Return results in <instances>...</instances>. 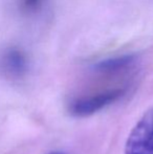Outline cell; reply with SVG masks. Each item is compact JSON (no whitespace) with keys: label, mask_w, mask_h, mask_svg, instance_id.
<instances>
[{"label":"cell","mask_w":153,"mask_h":154,"mask_svg":"<svg viewBox=\"0 0 153 154\" xmlns=\"http://www.w3.org/2000/svg\"><path fill=\"white\" fill-rule=\"evenodd\" d=\"M42 4V0H21V6L25 12H36Z\"/></svg>","instance_id":"obj_5"},{"label":"cell","mask_w":153,"mask_h":154,"mask_svg":"<svg viewBox=\"0 0 153 154\" xmlns=\"http://www.w3.org/2000/svg\"><path fill=\"white\" fill-rule=\"evenodd\" d=\"M125 154H153V107L145 111L131 130Z\"/></svg>","instance_id":"obj_2"},{"label":"cell","mask_w":153,"mask_h":154,"mask_svg":"<svg viewBox=\"0 0 153 154\" xmlns=\"http://www.w3.org/2000/svg\"><path fill=\"white\" fill-rule=\"evenodd\" d=\"M127 91V86L107 88L90 94L78 97L70 104L69 111L72 116L79 118L89 116L115 103Z\"/></svg>","instance_id":"obj_1"},{"label":"cell","mask_w":153,"mask_h":154,"mask_svg":"<svg viewBox=\"0 0 153 154\" xmlns=\"http://www.w3.org/2000/svg\"><path fill=\"white\" fill-rule=\"evenodd\" d=\"M135 56L124 55L103 60L96 65V70L103 75H115L129 70L135 63Z\"/></svg>","instance_id":"obj_3"},{"label":"cell","mask_w":153,"mask_h":154,"mask_svg":"<svg viewBox=\"0 0 153 154\" xmlns=\"http://www.w3.org/2000/svg\"><path fill=\"white\" fill-rule=\"evenodd\" d=\"M49 154H63V153H61V152H51Z\"/></svg>","instance_id":"obj_6"},{"label":"cell","mask_w":153,"mask_h":154,"mask_svg":"<svg viewBox=\"0 0 153 154\" xmlns=\"http://www.w3.org/2000/svg\"><path fill=\"white\" fill-rule=\"evenodd\" d=\"M5 63L8 70L12 71V73L14 75H20L26 70V58L24 54L18 49H13L8 51V54L6 55Z\"/></svg>","instance_id":"obj_4"}]
</instances>
